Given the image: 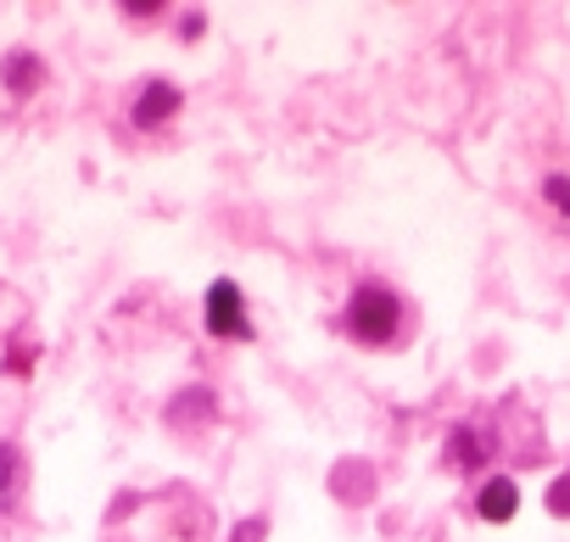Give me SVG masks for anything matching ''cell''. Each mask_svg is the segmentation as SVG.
Wrapping results in <instances>:
<instances>
[{
	"label": "cell",
	"instance_id": "7",
	"mask_svg": "<svg viewBox=\"0 0 570 542\" xmlns=\"http://www.w3.org/2000/svg\"><path fill=\"white\" fill-rule=\"evenodd\" d=\"M548 509H553V514H570V475H559V481L548 486Z\"/></svg>",
	"mask_w": 570,
	"mask_h": 542
},
{
	"label": "cell",
	"instance_id": "3",
	"mask_svg": "<svg viewBox=\"0 0 570 542\" xmlns=\"http://www.w3.org/2000/svg\"><path fill=\"white\" fill-rule=\"evenodd\" d=\"M168 112H179V90H174V85H163V79H157V85H146V90H140V101H135V124H163Z\"/></svg>",
	"mask_w": 570,
	"mask_h": 542
},
{
	"label": "cell",
	"instance_id": "2",
	"mask_svg": "<svg viewBox=\"0 0 570 542\" xmlns=\"http://www.w3.org/2000/svg\"><path fill=\"white\" fill-rule=\"evenodd\" d=\"M207 331L240 342L246 336V308H240V286L235 280H213L207 286Z\"/></svg>",
	"mask_w": 570,
	"mask_h": 542
},
{
	"label": "cell",
	"instance_id": "4",
	"mask_svg": "<svg viewBox=\"0 0 570 542\" xmlns=\"http://www.w3.org/2000/svg\"><path fill=\"white\" fill-rule=\"evenodd\" d=\"M475 509H481V520H509V514L520 509V492H514V481H503V475H492V481L481 486V497H475Z\"/></svg>",
	"mask_w": 570,
	"mask_h": 542
},
{
	"label": "cell",
	"instance_id": "8",
	"mask_svg": "<svg viewBox=\"0 0 570 542\" xmlns=\"http://www.w3.org/2000/svg\"><path fill=\"white\" fill-rule=\"evenodd\" d=\"M548 201H553L559 213H570V179H559V174H553V179H548Z\"/></svg>",
	"mask_w": 570,
	"mask_h": 542
},
{
	"label": "cell",
	"instance_id": "1",
	"mask_svg": "<svg viewBox=\"0 0 570 542\" xmlns=\"http://www.w3.org/2000/svg\"><path fill=\"white\" fill-rule=\"evenodd\" d=\"M397 325H403V303H397V292H386L381 280H370V286H358L353 292V303H347V331L358 336V342H392L397 336Z\"/></svg>",
	"mask_w": 570,
	"mask_h": 542
},
{
	"label": "cell",
	"instance_id": "6",
	"mask_svg": "<svg viewBox=\"0 0 570 542\" xmlns=\"http://www.w3.org/2000/svg\"><path fill=\"white\" fill-rule=\"evenodd\" d=\"M453 459H459V464H481V442L470 436V425L453 436Z\"/></svg>",
	"mask_w": 570,
	"mask_h": 542
},
{
	"label": "cell",
	"instance_id": "5",
	"mask_svg": "<svg viewBox=\"0 0 570 542\" xmlns=\"http://www.w3.org/2000/svg\"><path fill=\"white\" fill-rule=\"evenodd\" d=\"M35 79H40V62H35L29 51H18V57L7 62V85H12L18 96H23V90H35Z\"/></svg>",
	"mask_w": 570,
	"mask_h": 542
}]
</instances>
